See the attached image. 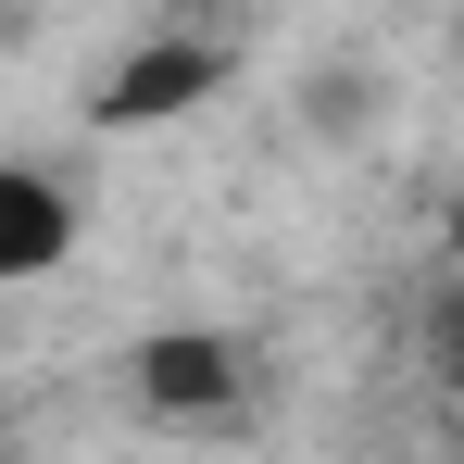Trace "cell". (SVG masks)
I'll use <instances>...</instances> for the list:
<instances>
[{
	"mask_svg": "<svg viewBox=\"0 0 464 464\" xmlns=\"http://www.w3.org/2000/svg\"><path fill=\"white\" fill-rule=\"evenodd\" d=\"M126 401L151 427H227V414H251V339L238 326H151V339H126Z\"/></svg>",
	"mask_w": 464,
	"mask_h": 464,
	"instance_id": "1",
	"label": "cell"
},
{
	"mask_svg": "<svg viewBox=\"0 0 464 464\" xmlns=\"http://www.w3.org/2000/svg\"><path fill=\"white\" fill-rule=\"evenodd\" d=\"M88 238V201L63 163L38 151H0V289H38V276H63Z\"/></svg>",
	"mask_w": 464,
	"mask_h": 464,
	"instance_id": "2",
	"label": "cell"
},
{
	"mask_svg": "<svg viewBox=\"0 0 464 464\" xmlns=\"http://www.w3.org/2000/svg\"><path fill=\"white\" fill-rule=\"evenodd\" d=\"M214 88H227L214 38H151V51H126L113 76L88 88V126H163V113H201Z\"/></svg>",
	"mask_w": 464,
	"mask_h": 464,
	"instance_id": "3",
	"label": "cell"
},
{
	"mask_svg": "<svg viewBox=\"0 0 464 464\" xmlns=\"http://www.w3.org/2000/svg\"><path fill=\"white\" fill-rule=\"evenodd\" d=\"M427 364L464 389V276H440V302H427Z\"/></svg>",
	"mask_w": 464,
	"mask_h": 464,
	"instance_id": "4",
	"label": "cell"
},
{
	"mask_svg": "<svg viewBox=\"0 0 464 464\" xmlns=\"http://www.w3.org/2000/svg\"><path fill=\"white\" fill-rule=\"evenodd\" d=\"M440 264L464 276V163H452V201H440Z\"/></svg>",
	"mask_w": 464,
	"mask_h": 464,
	"instance_id": "5",
	"label": "cell"
}]
</instances>
